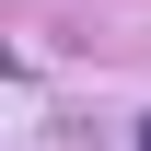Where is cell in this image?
Segmentation results:
<instances>
[{
  "instance_id": "cell-1",
  "label": "cell",
  "mask_w": 151,
  "mask_h": 151,
  "mask_svg": "<svg viewBox=\"0 0 151 151\" xmlns=\"http://www.w3.org/2000/svg\"><path fill=\"white\" fill-rule=\"evenodd\" d=\"M139 151H151V116H139Z\"/></svg>"
}]
</instances>
